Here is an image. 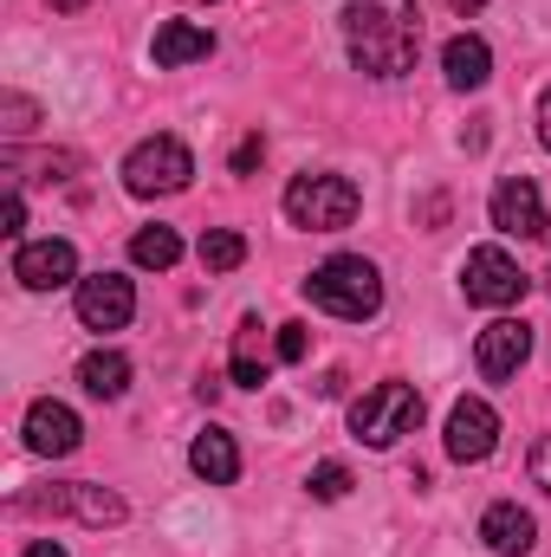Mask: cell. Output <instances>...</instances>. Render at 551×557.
Listing matches in <instances>:
<instances>
[{
  "mask_svg": "<svg viewBox=\"0 0 551 557\" xmlns=\"http://www.w3.org/2000/svg\"><path fill=\"white\" fill-rule=\"evenodd\" d=\"M480 545H487L493 557H532L539 552V519H532L526 506L500 499V506L480 512Z\"/></svg>",
  "mask_w": 551,
  "mask_h": 557,
  "instance_id": "cell-14",
  "label": "cell"
},
{
  "mask_svg": "<svg viewBox=\"0 0 551 557\" xmlns=\"http://www.w3.org/2000/svg\"><path fill=\"white\" fill-rule=\"evenodd\" d=\"M441 78H448L454 91H480V85L493 78V52H487V39H480V33H454V39L441 46Z\"/></svg>",
  "mask_w": 551,
  "mask_h": 557,
  "instance_id": "cell-16",
  "label": "cell"
},
{
  "mask_svg": "<svg viewBox=\"0 0 551 557\" xmlns=\"http://www.w3.org/2000/svg\"><path fill=\"white\" fill-rule=\"evenodd\" d=\"M415 428H421V389L403 383V376H390V383H377L351 403V434L364 447H396Z\"/></svg>",
  "mask_w": 551,
  "mask_h": 557,
  "instance_id": "cell-4",
  "label": "cell"
},
{
  "mask_svg": "<svg viewBox=\"0 0 551 557\" xmlns=\"http://www.w3.org/2000/svg\"><path fill=\"white\" fill-rule=\"evenodd\" d=\"M260 156H267V143H260V131H254V137L234 143V162H228V169H234V175H254V169H260Z\"/></svg>",
  "mask_w": 551,
  "mask_h": 557,
  "instance_id": "cell-25",
  "label": "cell"
},
{
  "mask_svg": "<svg viewBox=\"0 0 551 557\" xmlns=\"http://www.w3.org/2000/svg\"><path fill=\"white\" fill-rule=\"evenodd\" d=\"M357 208H364V195L351 175H292V188H285V221L305 234H344L357 221Z\"/></svg>",
  "mask_w": 551,
  "mask_h": 557,
  "instance_id": "cell-3",
  "label": "cell"
},
{
  "mask_svg": "<svg viewBox=\"0 0 551 557\" xmlns=\"http://www.w3.org/2000/svg\"><path fill=\"white\" fill-rule=\"evenodd\" d=\"M267 350H260V318H241V331H234V383L241 389H260L267 383Z\"/></svg>",
  "mask_w": 551,
  "mask_h": 557,
  "instance_id": "cell-19",
  "label": "cell"
},
{
  "mask_svg": "<svg viewBox=\"0 0 551 557\" xmlns=\"http://www.w3.org/2000/svg\"><path fill=\"white\" fill-rule=\"evenodd\" d=\"M195 253H201V267H208V273H234V267L247 260V234H234V227H208Z\"/></svg>",
  "mask_w": 551,
  "mask_h": 557,
  "instance_id": "cell-21",
  "label": "cell"
},
{
  "mask_svg": "<svg viewBox=\"0 0 551 557\" xmlns=\"http://www.w3.org/2000/svg\"><path fill=\"white\" fill-rule=\"evenodd\" d=\"M0 221H7L0 234H7V240H20V227H26V201H20V188L7 195V208H0Z\"/></svg>",
  "mask_w": 551,
  "mask_h": 557,
  "instance_id": "cell-26",
  "label": "cell"
},
{
  "mask_svg": "<svg viewBox=\"0 0 551 557\" xmlns=\"http://www.w3.org/2000/svg\"><path fill=\"white\" fill-rule=\"evenodd\" d=\"M493 447H500V416H493L480 396H461V403L448 409V460L480 467Z\"/></svg>",
  "mask_w": 551,
  "mask_h": 557,
  "instance_id": "cell-11",
  "label": "cell"
},
{
  "mask_svg": "<svg viewBox=\"0 0 551 557\" xmlns=\"http://www.w3.org/2000/svg\"><path fill=\"white\" fill-rule=\"evenodd\" d=\"M532 480L551 493V434H539V441H532Z\"/></svg>",
  "mask_w": 551,
  "mask_h": 557,
  "instance_id": "cell-27",
  "label": "cell"
},
{
  "mask_svg": "<svg viewBox=\"0 0 551 557\" xmlns=\"http://www.w3.org/2000/svg\"><path fill=\"white\" fill-rule=\"evenodd\" d=\"M20 512H65L78 525L105 532V525H124L131 506L111 486H98V480H65V486H46V493H20Z\"/></svg>",
  "mask_w": 551,
  "mask_h": 557,
  "instance_id": "cell-6",
  "label": "cell"
},
{
  "mask_svg": "<svg viewBox=\"0 0 551 557\" xmlns=\"http://www.w3.org/2000/svg\"><path fill=\"white\" fill-rule=\"evenodd\" d=\"M279 363H305V350H311V331L305 324H279Z\"/></svg>",
  "mask_w": 551,
  "mask_h": 557,
  "instance_id": "cell-24",
  "label": "cell"
},
{
  "mask_svg": "<svg viewBox=\"0 0 551 557\" xmlns=\"http://www.w3.org/2000/svg\"><path fill=\"white\" fill-rule=\"evenodd\" d=\"M526 357H532V324L526 318H493L480 331V344H474V370L487 383H513L526 370Z\"/></svg>",
  "mask_w": 551,
  "mask_h": 557,
  "instance_id": "cell-9",
  "label": "cell"
},
{
  "mask_svg": "<svg viewBox=\"0 0 551 557\" xmlns=\"http://www.w3.org/2000/svg\"><path fill=\"white\" fill-rule=\"evenodd\" d=\"M33 124H39V104L20 98V91H0V131H7V143L33 137Z\"/></svg>",
  "mask_w": 551,
  "mask_h": 557,
  "instance_id": "cell-23",
  "label": "cell"
},
{
  "mask_svg": "<svg viewBox=\"0 0 551 557\" xmlns=\"http://www.w3.org/2000/svg\"><path fill=\"white\" fill-rule=\"evenodd\" d=\"M305 493H311V499H325V506H331V499H344V493H351V467H344V460H318V467L305 473Z\"/></svg>",
  "mask_w": 551,
  "mask_h": 557,
  "instance_id": "cell-22",
  "label": "cell"
},
{
  "mask_svg": "<svg viewBox=\"0 0 551 557\" xmlns=\"http://www.w3.org/2000/svg\"><path fill=\"white\" fill-rule=\"evenodd\" d=\"M20 557H65V545H52V539H33Z\"/></svg>",
  "mask_w": 551,
  "mask_h": 557,
  "instance_id": "cell-29",
  "label": "cell"
},
{
  "mask_svg": "<svg viewBox=\"0 0 551 557\" xmlns=\"http://www.w3.org/2000/svg\"><path fill=\"white\" fill-rule=\"evenodd\" d=\"M208 52H215V33H208V26H195V20H162V26H156V39H149V59H156L162 72L195 65V59H208Z\"/></svg>",
  "mask_w": 551,
  "mask_h": 557,
  "instance_id": "cell-15",
  "label": "cell"
},
{
  "mask_svg": "<svg viewBox=\"0 0 551 557\" xmlns=\"http://www.w3.org/2000/svg\"><path fill=\"white\" fill-rule=\"evenodd\" d=\"M20 434H26V447H33V454H46V460H65V454H72V447L85 441L78 416H72L65 403H52V396H39V403L26 409Z\"/></svg>",
  "mask_w": 551,
  "mask_h": 557,
  "instance_id": "cell-13",
  "label": "cell"
},
{
  "mask_svg": "<svg viewBox=\"0 0 551 557\" xmlns=\"http://www.w3.org/2000/svg\"><path fill=\"white\" fill-rule=\"evenodd\" d=\"M546 285H551V278H546Z\"/></svg>",
  "mask_w": 551,
  "mask_h": 557,
  "instance_id": "cell-32",
  "label": "cell"
},
{
  "mask_svg": "<svg viewBox=\"0 0 551 557\" xmlns=\"http://www.w3.org/2000/svg\"><path fill=\"white\" fill-rule=\"evenodd\" d=\"M480 7H487V0H454V13H480Z\"/></svg>",
  "mask_w": 551,
  "mask_h": 557,
  "instance_id": "cell-30",
  "label": "cell"
},
{
  "mask_svg": "<svg viewBox=\"0 0 551 557\" xmlns=\"http://www.w3.org/2000/svg\"><path fill=\"white\" fill-rule=\"evenodd\" d=\"M461 292H467V305L506 311V305H519V298L532 292V278L519 273V260H513V253H500V247H474V253H467V267H461Z\"/></svg>",
  "mask_w": 551,
  "mask_h": 557,
  "instance_id": "cell-7",
  "label": "cell"
},
{
  "mask_svg": "<svg viewBox=\"0 0 551 557\" xmlns=\"http://www.w3.org/2000/svg\"><path fill=\"white\" fill-rule=\"evenodd\" d=\"M131 260L149 267V273H169V267L182 260V234H175V227H143L137 240H131Z\"/></svg>",
  "mask_w": 551,
  "mask_h": 557,
  "instance_id": "cell-20",
  "label": "cell"
},
{
  "mask_svg": "<svg viewBox=\"0 0 551 557\" xmlns=\"http://www.w3.org/2000/svg\"><path fill=\"white\" fill-rule=\"evenodd\" d=\"M344 46H351L357 72L403 78V72H415V52H421V7L415 0H351Z\"/></svg>",
  "mask_w": 551,
  "mask_h": 557,
  "instance_id": "cell-1",
  "label": "cell"
},
{
  "mask_svg": "<svg viewBox=\"0 0 551 557\" xmlns=\"http://www.w3.org/2000/svg\"><path fill=\"white\" fill-rule=\"evenodd\" d=\"M13 278H20L26 292L78 285V253H72V240H20V247H13Z\"/></svg>",
  "mask_w": 551,
  "mask_h": 557,
  "instance_id": "cell-12",
  "label": "cell"
},
{
  "mask_svg": "<svg viewBox=\"0 0 551 557\" xmlns=\"http://www.w3.org/2000/svg\"><path fill=\"white\" fill-rule=\"evenodd\" d=\"M78 383H85V396L118 403V396L131 389V357H124V350H91V357L78 363Z\"/></svg>",
  "mask_w": 551,
  "mask_h": 557,
  "instance_id": "cell-18",
  "label": "cell"
},
{
  "mask_svg": "<svg viewBox=\"0 0 551 557\" xmlns=\"http://www.w3.org/2000/svg\"><path fill=\"white\" fill-rule=\"evenodd\" d=\"M188 467H195L208 486H234V480H241V447H234V434H228V428H201V434L188 441Z\"/></svg>",
  "mask_w": 551,
  "mask_h": 557,
  "instance_id": "cell-17",
  "label": "cell"
},
{
  "mask_svg": "<svg viewBox=\"0 0 551 557\" xmlns=\"http://www.w3.org/2000/svg\"><path fill=\"white\" fill-rule=\"evenodd\" d=\"M131 318H137V285L124 273L78 278V324L85 331H124Z\"/></svg>",
  "mask_w": 551,
  "mask_h": 557,
  "instance_id": "cell-10",
  "label": "cell"
},
{
  "mask_svg": "<svg viewBox=\"0 0 551 557\" xmlns=\"http://www.w3.org/2000/svg\"><path fill=\"white\" fill-rule=\"evenodd\" d=\"M52 7H59V13H78V7H85V0H52Z\"/></svg>",
  "mask_w": 551,
  "mask_h": 557,
  "instance_id": "cell-31",
  "label": "cell"
},
{
  "mask_svg": "<svg viewBox=\"0 0 551 557\" xmlns=\"http://www.w3.org/2000/svg\"><path fill=\"white\" fill-rule=\"evenodd\" d=\"M195 182V156L182 137H149L124 156V188L137 201H156V195H182Z\"/></svg>",
  "mask_w": 551,
  "mask_h": 557,
  "instance_id": "cell-5",
  "label": "cell"
},
{
  "mask_svg": "<svg viewBox=\"0 0 551 557\" xmlns=\"http://www.w3.org/2000/svg\"><path fill=\"white\" fill-rule=\"evenodd\" d=\"M539 143H546V149H551V85H546V91H539Z\"/></svg>",
  "mask_w": 551,
  "mask_h": 557,
  "instance_id": "cell-28",
  "label": "cell"
},
{
  "mask_svg": "<svg viewBox=\"0 0 551 557\" xmlns=\"http://www.w3.org/2000/svg\"><path fill=\"white\" fill-rule=\"evenodd\" d=\"M487 214H493V227L513 234V240H546V227H551L546 221V195H539L532 175H506V182H493Z\"/></svg>",
  "mask_w": 551,
  "mask_h": 557,
  "instance_id": "cell-8",
  "label": "cell"
},
{
  "mask_svg": "<svg viewBox=\"0 0 551 557\" xmlns=\"http://www.w3.org/2000/svg\"><path fill=\"white\" fill-rule=\"evenodd\" d=\"M305 298H311L318 311H331V318L364 324V318L383 311V273H377L364 253H331L318 273L305 278Z\"/></svg>",
  "mask_w": 551,
  "mask_h": 557,
  "instance_id": "cell-2",
  "label": "cell"
}]
</instances>
